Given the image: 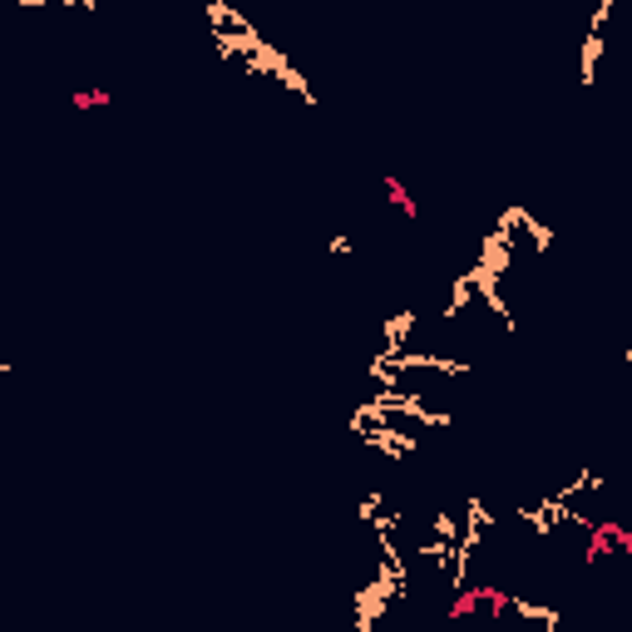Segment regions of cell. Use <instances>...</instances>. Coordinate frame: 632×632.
Here are the masks:
<instances>
[{
    "mask_svg": "<svg viewBox=\"0 0 632 632\" xmlns=\"http://www.w3.org/2000/svg\"><path fill=\"white\" fill-rule=\"evenodd\" d=\"M381 188H386V198H391V208H395L400 218H405V223H420V203H415V198H410V188L400 183L395 173H386V178H381Z\"/></svg>",
    "mask_w": 632,
    "mask_h": 632,
    "instance_id": "6da1fadb",
    "label": "cell"
},
{
    "mask_svg": "<svg viewBox=\"0 0 632 632\" xmlns=\"http://www.w3.org/2000/svg\"><path fill=\"white\" fill-rule=\"evenodd\" d=\"M351 252H356L351 237H331V257H351Z\"/></svg>",
    "mask_w": 632,
    "mask_h": 632,
    "instance_id": "3957f363",
    "label": "cell"
},
{
    "mask_svg": "<svg viewBox=\"0 0 632 632\" xmlns=\"http://www.w3.org/2000/svg\"><path fill=\"white\" fill-rule=\"evenodd\" d=\"M70 104H75L79 114H89V109H109L114 94H109V89H99V84H89V89H75V94H70Z\"/></svg>",
    "mask_w": 632,
    "mask_h": 632,
    "instance_id": "7a4b0ae2",
    "label": "cell"
}]
</instances>
